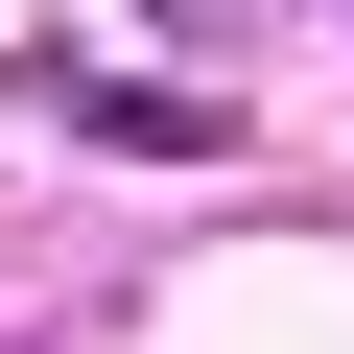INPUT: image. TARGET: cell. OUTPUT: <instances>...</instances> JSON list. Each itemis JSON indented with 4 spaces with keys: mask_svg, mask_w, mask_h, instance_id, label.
I'll return each mask as SVG.
<instances>
[{
    "mask_svg": "<svg viewBox=\"0 0 354 354\" xmlns=\"http://www.w3.org/2000/svg\"><path fill=\"white\" fill-rule=\"evenodd\" d=\"M189 24H236V0H189Z\"/></svg>",
    "mask_w": 354,
    "mask_h": 354,
    "instance_id": "2",
    "label": "cell"
},
{
    "mask_svg": "<svg viewBox=\"0 0 354 354\" xmlns=\"http://www.w3.org/2000/svg\"><path fill=\"white\" fill-rule=\"evenodd\" d=\"M24 71H48V48H24ZM48 95H71L95 142H142V165H189V142H236V95H165V71H48Z\"/></svg>",
    "mask_w": 354,
    "mask_h": 354,
    "instance_id": "1",
    "label": "cell"
}]
</instances>
